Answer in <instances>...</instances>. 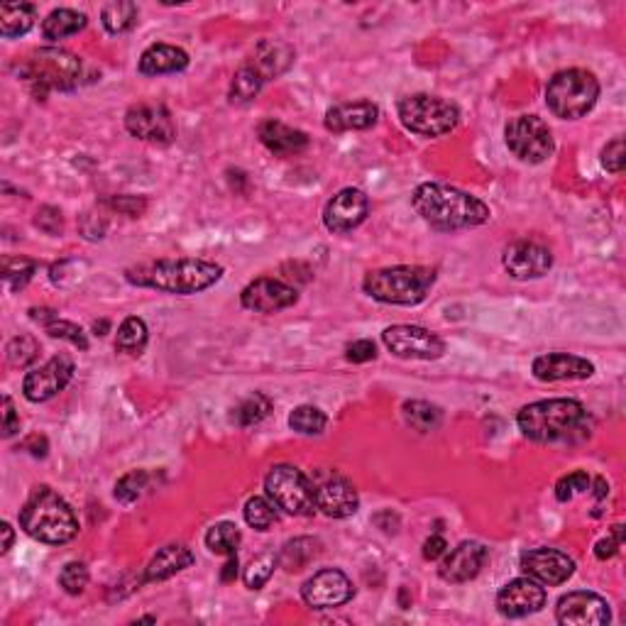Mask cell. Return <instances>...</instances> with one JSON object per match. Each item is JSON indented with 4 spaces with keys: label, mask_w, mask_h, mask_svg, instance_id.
<instances>
[{
    "label": "cell",
    "mask_w": 626,
    "mask_h": 626,
    "mask_svg": "<svg viewBox=\"0 0 626 626\" xmlns=\"http://www.w3.org/2000/svg\"><path fill=\"white\" fill-rule=\"evenodd\" d=\"M37 265L25 257H5L3 260V279L10 284V289H23L35 274Z\"/></svg>",
    "instance_id": "41"
},
{
    "label": "cell",
    "mask_w": 626,
    "mask_h": 626,
    "mask_svg": "<svg viewBox=\"0 0 626 626\" xmlns=\"http://www.w3.org/2000/svg\"><path fill=\"white\" fill-rule=\"evenodd\" d=\"M380 118V108L372 101L340 103V106L328 108L326 130L331 133H348V130H367Z\"/></svg>",
    "instance_id": "24"
},
{
    "label": "cell",
    "mask_w": 626,
    "mask_h": 626,
    "mask_svg": "<svg viewBox=\"0 0 626 626\" xmlns=\"http://www.w3.org/2000/svg\"><path fill=\"white\" fill-rule=\"evenodd\" d=\"M245 521L255 531H269L277 524V507L269 502V497H252L245 504Z\"/></svg>",
    "instance_id": "38"
},
{
    "label": "cell",
    "mask_w": 626,
    "mask_h": 626,
    "mask_svg": "<svg viewBox=\"0 0 626 626\" xmlns=\"http://www.w3.org/2000/svg\"><path fill=\"white\" fill-rule=\"evenodd\" d=\"M626 164L624 155V137H614L612 142H607V147L602 150V167L609 174H622Z\"/></svg>",
    "instance_id": "46"
},
{
    "label": "cell",
    "mask_w": 626,
    "mask_h": 626,
    "mask_svg": "<svg viewBox=\"0 0 626 626\" xmlns=\"http://www.w3.org/2000/svg\"><path fill=\"white\" fill-rule=\"evenodd\" d=\"M186 67H189V54L181 47L164 45V42L150 45L140 57V74L145 76L177 74V71H184Z\"/></svg>",
    "instance_id": "27"
},
{
    "label": "cell",
    "mask_w": 626,
    "mask_h": 626,
    "mask_svg": "<svg viewBox=\"0 0 626 626\" xmlns=\"http://www.w3.org/2000/svg\"><path fill=\"white\" fill-rule=\"evenodd\" d=\"M18 431H20V416H18V411H15L13 399L5 394L3 397V436L13 438Z\"/></svg>",
    "instance_id": "50"
},
{
    "label": "cell",
    "mask_w": 626,
    "mask_h": 626,
    "mask_svg": "<svg viewBox=\"0 0 626 626\" xmlns=\"http://www.w3.org/2000/svg\"><path fill=\"white\" fill-rule=\"evenodd\" d=\"M86 25H89V18H86L84 13L71 10V8H59V10H52V13L42 20V35L52 42L67 40V37L84 30Z\"/></svg>",
    "instance_id": "30"
},
{
    "label": "cell",
    "mask_w": 626,
    "mask_h": 626,
    "mask_svg": "<svg viewBox=\"0 0 626 626\" xmlns=\"http://www.w3.org/2000/svg\"><path fill=\"white\" fill-rule=\"evenodd\" d=\"M269 411H272V399L262 392H252L250 397H245L233 409V421L240 428H250L262 424L269 416Z\"/></svg>",
    "instance_id": "35"
},
{
    "label": "cell",
    "mask_w": 626,
    "mask_h": 626,
    "mask_svg": "<svg viewBox=\"0 0 626 626\" xmlns=\"http://www.w3.org/2000/svg\"><path fill=\"white\" fill-rule=\"evenodd\" d=\"M269 502L291 516H311L316 512V490L309 477L294 465H274L265 477Z\"/></svg>",
    "instance_id": "9"
},
{
    "label": "cell",
    "mask_w": 626,
    "mask_h": 626,
    "mask_svg": "<svg viewBox=\"0 0 626 626\" xmlns=\"http://www.w3.org/2000/svg\"><path fill=\"white\" fill-rule=\"evenodd\" d=\"M399 120L409 133L421 137H443L453 133L460 123V111L446 98L414 93L399 101Z\"/></svg>",
    "instance_id": "8"
},
{
    "label": "cell",
    "mask_w": 626,
    "mask_h": 626,
    "mask_svg": "<svg viewBox=\"0 0 626 626\" xmlns=\"http://www.w3.org/2000/svg\"><path fill=\"white\" fill-rule=\"evenodd\" d=\"M546 604V590L531 578H516L499 590L497 609L509 619H524L541 612Z\"/></svg>",
    "instance_id": "20"
},
{
    "label": "cell",
    "mask_w": 626,
    "mask_h": 626,
    "mask_svg": "<svg viewBox=\"0 0 626 626\" xmlns=\"http://www.w3.org/2000/svg\"><path fill=\"white\" fill-rule=\"evenodd\" d=\"M592 487V480L587 472H570V475L560 477L558 485H556V497L558 502H570L573 497H578V494L587 492Z\"/></svg>",
    "instance_id": "45"
},
{
    "label": "cell",
    "mask_w": 626,
    "mask_h": 626,
    "mask_svg": "<svg viewBox=\"0 0 626 626\" xmlns=\"http://www.w3.org/2000/svg\"><path fill=\"white\" fill-rule=\"evenodd\" d=\"M59 585L67 595H81L89 587V568L79 560H71L59 573Z\"/></svg>",
    "instance_id": "43"
},
{
    "label": "cell",
    "mask_w": 626,
    "mask_h": 626,
    "mask_svg": "<svg viewBox=\"0 0 626 626\" xmlns=\"http://www.w3.org/2000/svg\"><path fill=\"white\" fill-rule=\"evenodd\" d=\"M125 128L128 133L150 145H169L177 137L172 113L159 103H140L125 113Z\"/></svg>",
    "instance_id": "12"
},
{
    "label": "cell",
    "mask_w": 626,
    "mask_h": 626,
    "mask_svg": "<svg viewBox=\"0 0 626 626\" xmlns=\"http://www.w3.org/2000/svg\"><path fill=\"white\" fill-rule=\"evenodd\" d=\"M531 372L538 382H570L590 380L595 375V365L590 360L570 353H548L534 360Z\"/></svg>",
    "instance_id": "22"
},
{
    "label": "cell",
    "mask_w": 626,
    "mask_h": 626,
    "mask_svg": "<svg viewBox=\"0 0 626 626\" xmlns=\"http://www.w3.org/2000/svg\"><path fill=\"white\" fill-rule=\"evenodd\" d=\"M446 553H448V543H446V538H443L441 534L431 536L424 543V558L426 560H438V558L446 556Z\"/></svg>",
    "instance_id": "52"
},
{
    "label": "cell",
    "mask_w": 626,
    "mask_h": 626,
    "mask_svg": "<svg viewBox=\"0 0 626 626\" xmlns=\"http://www.w3.org/2000/svg\"><path fill=\"white\" fill-rule=\"evenodd\" d=\"M74 377V360L69 355H54L52 360L45 362L37 370L27 372L23 382V394L27 402L42 404L57 397L59 392L67 389V384Z\"/></svg>",
    "instance_id": "13"
},
{
    "label": "cell",
    "mask_w": 626,
    "mask_h": 626,
    "mask_svg": "<svg viewBox=\"0 0 626 626\" xmlns=\"http://www.w3.org/2000/svg\"><path fill=\"white\" fill-rule=\"evenodd\" d=\"M265 76L255 69V64L245 62L243 67L235 71L233 84H230V101L238 103V106H245V103L255 101L257 93L265 86Z\"/></svg>",
    "instance_id": "33"
},
{
    "label": "cell",
    "mask_w": 626,
    "mask_h": 626,
    "mask_svg": "<svg viewBox=\"0 0 626 626\" xmlns=\"http://www.w3.org/2000/svg\"><path fill=\"white\" fill-rule=\"evenodd\" d=\"M274 568H277V558L269 556V553H265V556H257L250 565H247V570L243 575L245 585L250 587V590H262V587L269 582V578L274 575Z\"/></svg>",
    "instance_id": "42"
},
{
    "label": "cell",
    "mask_w": 626,
    "mask_h": 626,
    "mask_svg": "<svg viewBox=\"0 0 626 626\" xmlns=\"http://www.w3.org/2000/svg\"><path fill=\"white\" fill-rule=\"evenodd\" d=\"M358 507V490L345 477H331L316 490V509L331 519H348L358 512Z\"/></svg>",
    "instance_id": "23"
},
{
    "label": "cell",
    "mask_w": 626,
    "mask_h": 626,
    "mask_svg": "<svg viewBox=\"0 0 626 626\" xmlns=\"http://www.w3.org/2000/svg\"><path fill=\"white\" fill-rule=\"evenodd\" d=\"M108 203H111L115 211L128 213V216H140L147 208V203L142 199H135V196H118V199H111Z\"/></svg>",
    "instance_id": "51"
},
{
    "label": "cell",
    "mask_w": 626,
    "mask_h": 626,
    "mask_svg": "<svg viewBox=\"0 0 626 626\" xmlns=\"http://www.w3.org/2000/svg\"><path fill=\"white\" fill-rule=\"evenodd\" d=\"M504 140L521 162L541 164L556 152V142L548 123L538 115H516L504 128Z\"/></svg>",
    "instance_id": "10"
},
{
    "label": "cell",
    "mask_w": 626,
    "mask_h": 626,
    "mask_svg": "<svg viewBox=\"0 0 626 626\" xmlns=\"http://www.w3.org/2000/svg\"><path fill=\"white\" fill-rule=\"evenodd\" d=\"M37 8L32 3H5L0 5V35L5 40L23 37L35 27Z\"/></svg>",
    "instance_id": "29"
},
{
    "label": "cell",
    "mask_w": 626,
    "mask_h": 626,
    "mask_svg": "<svg viewBox=\"0 0 626 626\" xmlns=\"http://www.w3.org/2000/svg\"><path fill=\"white\" fill-rule=\"evenodd\" d=\"M257 135H260V142L274 157L299 155V152L309 147V135L296 128H289V125L279 123V120H265L257 128Z\"/></svg>",
    "instance_id": "25"
},
{
    "label": "cell",
    "mask_w": 626,
    "mask_h": 626,
    "mask_svg": "<svg viewBox=\"0 0 626 626\" xmlns=\"http://www.w3.org/2000/svg\"><path fill=\"white\" fill-rule=\"evenodd\" d=\"M600 81L587 69H563L548 79L546 106L556 118L578 120L595 108Z\"/></svg>",
    "instance_id": "7"
},
{
    "label": "cell",
    "mask_w": 626,
    "mask_h": 626,
    "mask_svg": "<svg viewBox=\"0 0 626 626\" xmlns=\"http://www.w3.org/2000/svg\"><path fill=\"white\" fill-rule=\"evenodd\" d=\"M137 10L135 3L130 0H113V3L103 5L101 10V23L106 27L108 35H123V32H130L137 25Z\"/></svg>",
    "instance_id": "32"
},
{
    "label": "cell",
    "mask_w": 626,
    "mask_h": 626,
    "mask_svg": "<svg viewBox=\"0 0 626 626\" xmlns=\"http://www.w3.org/2000/svg\"><path fill=\"white\" fill-rule=\"evenodd\" d=\"M194 553L191 548H186L184 543H169L162 551L155 553V558L147 563L145 568V578L142 582H164L174 575L181 573V570L191 568L194 565Z\"/></svg>",
    "instance_id": "26"
},
{
    "label": "cell",
    "mask_w": 626,
    "mask_h": 626,
    "mask_svg": "<svg viewBox=\"0 0 626 626\" xmlns=\"http://www.w3.org/2000/svg\"><path fill=\"white\" fill-rule=\"evenodd\" d=\"M326 424H328V416L323 414L318 406H311V404L296 406L289 416V426L294 428L296 433H301V436H318V433H323Z\"/></svg>",
    "instance_id": "37"
},
{
    "label": "cell",
    "mask_w": 626,
    "mask_h": 626,
    "mask_svg": "<svg viewBox=\"0 0 626 626\" xmlns=\"http://www.w3.org/2000/svg\"><path fill=\"white\" fill-rule=\"evenodd\" d=\"M521 433L534 443H578L592 431V416L575 399H543L519 411Z\"/></svg>",
    "instance_id": "2"
},
{
    "label": "cell",
    "mask_w": 626,
    "mask_h": 626,
    "mask_svg": "<svg viewBox=\"0 0 626 626\" xmlns=\"http://www.w3.org/2000/svg\"><path fill=\"white\" fill-rule=\"evenodd\" d=\"M45 331L49 333L52 338H59V340H67V343L74 345V348L79 350H89V338H86V333L81 331L76 323L71 321H64V318H52V321L47 323Z\"/></svg>",
    "instance_id": "44"
},
{
    "label": "cell",
    "mask_w": 626,
    "mask_h": 626,
    "mask_svg": "<svg viewBox=\"0 0 626 626\" xmlns=\"http://www.w3.org/2000/svg\"><path fill=\"white\" fill-rule=\"evenodd\" d=\"M502 265L519 282L541 279L543 274L551 272L553 252L546 245L536 243V240H516L504 250Z\"/></svg>",
    "instance_id": "17"
},
{
    "label": "cell",
    "mask_w": 626,
    "mask_h": 626,
    "mask_svg": "<svg viewBox=\"0 0 626 626\" xmlns=\"http://www.w3.org/2000/svg\"><path fill=\"white\" fill-rule=\"evenodd\" d=\"M223 267L216 262L196 260V257H179V260H157L145 262V265L130 267L125 272V279L135 287L155 289L162 294L191 296L199 291L211 289L213 284L221 282Z\"/></svg>",
    "instance_id": "3"
},
{
    "label": "cell",
    "mask_w": 626,
    "mask_h": 626,
    "mask_svg": "<svg viewBox=\"0 0 626 626\" xmlns=\"http://www.w3.org/2000/svg\"><path fill=\"white\" fill-rule=\"evenodd\" d=\"M519 568L524 570L526 578L536 580L538 585L558 587L573 578L575 560L556 548H531L521 553Z\"/></svg>",
    "instance_id": "14"
},
{
    "label": "cell",
    "mask_w": 626,
    "mask_h": 626,
    "mask_svg": "<svg viewBox=\"0 0 626 626\" xmlns=\"http://www.w3.org/2000/svg\"><path fill=\"white\" fill-rule=\"evenodd\" d=\"M556 619L563 626H602L609 624L612 612L604 597L595 595V592H568L560 597L556 607Z\"/></svg>",
    "instance_id": "18"
},
{
    "label": "cell",
    "mask_w": 626,
    "mask_h": 626,
    "mask_svg": "<svg viewBox=\"0 0 626 626\" xmlns=\"http://www.w3.org/2000/svg\"><path fill=\"white\" fill-rule=\"evenodd\" d=\"M299 301V291L289 287L282 279L260 277L250 282L240 294V304L247 311L255 313H279Z\"/></svg>",
    "instance_id": "19"
},
{
    "label": "cell",
    "mask_w": 626,
    "mask_h": 626,
    "mask_svg": "<svg viewBox=\"0 0 626 626\" xmlns=\"http://www.w3.org/2000/svg\"><path fill=\"white\" fill-rule=\"evenodd\" d=\"M35 225L40 230H45L47 235H59V233H62V228H64L62 213H59L57 208H52V206L40 208V211H37Z\"/></svg>",
    "instance_id": "48"
},
{
    "label": "cell",
    "mask_w": 626,
    "mask_h": 626,
    "mask_svg": "<svg viewBox=\"0 0 626 626\" xmlns=\"http://www.w3.org/2000/svg\"><path fill=\"white\" fill-rule=\"evenodd\" d=\"M18 76L37 98H47L52 91H74L84 79V62L67 49L42 47L18 67Z\"/></svg>",
    "instance_id": "5"
},
{
    "label": "cell",
    "mask_w": 626,
    "mask_h": 626,
    "mask_svg": "<svg viewBox=\"0 0 626 626\" xmlns=\"http://www.w3.org/2000/svg\"><path fill=\"white\" fill-rule=\"evenodd\" d=\"M384 348L402 360H438L446 353V343L433 331L421 326H389L382 333Z\"/></svg>",
    "instance_id": "11"
},
{
    "label": "cell",
    "mask_w": 626,
    "mask_h": 626,
    "mask_svg": "<svg viewBox=\"0 0 626 626\" xmlns=\"http://www.w3.org/2000/svg\"><path fill=\"white\" fill-rule=\"evenodd\" d=\"M0 531H3V538H5V541H3V553H8L10 548H13V538H15L13 536V526H10L8 521H5V524L0 526Z\"/></svg>",
    "instance_id": "54"
},
{
    "label": "cell",
    "mask_w": 626,
    "mask_h": 626,
    "mask_svg": "<svg viewBox=\"0 0 626 626\" xmlns=\"http://www.w3.org/2000/svg\"><path fill=\"white\" fill-rule=\"evenodd\" d=\"M607 494H609L607 480H604V477H597V480H595V497H597V502L607 499Z\"/></svg>",
    "instance_id": "55"
},
{
    "label": "cell",
    "mask_w": 626,
    "mask_h": 626,
    "mask_svg": "<svg viewBox=\"0 0 626 626\" xmlns=\"http://www.w3.org/2000/svg\"><path fill=\"white\" fill-rule=\"evenodd\" d=\"M355 587L343 570L326 568L318 570L313 578H309L301 587V600L309 604L311 609H333L343 607L345 602L353 600Z\"/></svg>",
    "instance_id": "15"
},
{
    "label": "cell",
    "mask_w": 626,
    "mask_h": 626,
    "mask_svg": "<svg viewBox=\"0 0 626 626\" xmlns=\"http://www.w3.org/2000/svg\"><path fill=\"white\" fill-rule=\"evenodd\" d=\"M402 414L406 426H411L419 433H431L441 426L443 421V411L438 409L436 404L431 402H421V399H414V402H406L402 406Z\"/></svg>",
    "instance_id": "34"
},
{
    "label": "cell",
    "mask_w": 626,
    "mask_h": 626,
    "mask_svg": "<svg viewBox=\"0 0 626 626\" xmlns=\"http://www.w3.org/2000/svg\"><path fill=\"white\" fill-rule=\"evenodd\" d=\"M20 526L27 536L47 543V546H62L79 534L74 509L52 487H37L27 497L23 512H20Z\"/></svg>",
    "instance_id": "4"
},
{
    "label": "cell",
    "mask_w": 626,
    "mask_h": 626,
    "mask_svg": "<svg viewBox=\"0 0 626 626\" xmlns=\"http://www.w3.org/2000/svg\"><path fill=\"white\" fill-rule=\"evenodd\" d=\"M235 578H238V556H228V563H225L221 570V580L233 582Z\"/></svg>",
    "instance_id": "53"
},
{
    "label": "cell",
    "mask_w": 626,
    "mask_h": 626,
    "mask_svg": "<svg viewBox=\"0 0 626 626\" xmlns=\"http://www.w3.org/2000/svg\"><path fill=\"white\" fill-rule=\"evenodd\" d=\"M622 541H624V526L617 524L612 529V534H609L607 538H602V541H597L595 556L600 558V560L614 558V556H617L619 548H622Z\"/></svg>",
    "instance_id": "47"
},
{
    "label": "cell",
    "mask_w": 626,
    "mask_h": 626,
    "mask_svg": "<svg viewBox=\"0 0 626 626\" xmlns=\"http://www.w3.org/2000/svg\"><path fill=\"white\" fill-rule=\"evenodd\" d=\"M37 355H40V345H37V340L32 336L13 338L8 343V348H5V358H8L13 367L32 365L37 360Z\"/></svg>",
    "instance_id": "40"
},
{
    "label": "cell",
    "mask_w": 626,
    "mask_h": 626,
    "mask_svg": "<svg viewBox=\"0 0 626 626\" xmlns=\"http://www.w3.org/2000/svg\"><path fill=\"white\" fill-rule=\"evenodd\" d=\"M240 541H243V534H240L238 526L230 524V521H221V524L211 526L206 534L208 551L216 553V556H235Z\"/></svg>",
    "instance_id": "36"
},
{
    "label": "cell",
    "mask_w": 626,
    "mask_h": 626,
    "mask_svg": "<svg viewBox=\"0 0 626 626\" xmlns=\"http://www.w3.org/2000/svg\"><path fill=\"white\" fill-rule=\"evenodd\" d=\"M348 360L350 362H370L377 358V345L372 340H355L353 345H348Z\"/></svg>",
    "instance_id": "49"
},
{
    "label": "cell",
    "mask_w": 626,
    "mask_h": 626,
    "mask_svg": "<svg viewBox=\"0 0 626 626\" xmlns=\"http://www.w3.org/2000/svg\"><path fill=\"white\" fill-rule=\"evenodd\" d=\"M250 64H255V69L269 81L274 76H282L294 64V49L279 40H262L255 47V57L250 59Z\"/></svg>",
    "instance_id": "28"
},
{
    "label": "cell",
    "mask_w": 626,
    "mask_h": 626,
    "mask_svg": "<svg viewBox=\"0 0 626 626\" xmlns=\"http://www.w3.org/2000/svg\"><path fill=\"white\" fill-rule=\"evenodd\" d=\"M367 213H370V199H367L365 191L348 186V189L338 191V194L326 203V208H323V225H326L331 233L343 235L365 223Z\"/></svg>",
    "instance_id": "16"
},
{
    "label": "cell",
    "mask_w": 626,
    "mask_h": 626,
    "mask_svg": "<svg viewBox=\"0 0 626 626\" xmlns=\"http://www.w3.org/2000/svg\"><path fill=\"white\" fill-rule=\"evenodd\" d=\"M147 340H150L147 323L142 321L140 316H128L118 328V336H115V350L123 355H130V358H140L147 348Z\"/></svg>",
    "instance_id": "31"
},
{
    "label": "cell",
    "mask_w": 626,
    "mask_h": 626,
    "mask_svg": "<svg viewBox=\"0 0 626 626\" xmlns=\"http://www.w3.org/2000/svg\"><path fill=\"white\" fill-rule=\"evenodd\" d=\"M147 482H150V475L145 470H133L128 475H123L115 485V499L123 504H133L142 497V492L147 490Z\"/></svg>",
    "instance_id": "39"
},
{
    "label": "cell",
    "mask_w": 626,
    "mask_h": 626,
    "mask_svg": "<svg viewBox=\"0 0 626 626\" xmlns=\"http://www.w3.org/2000/svg\"><path fill=\"white\" fill-rule=\"evenodd\" d=\"M436 284V269L421 265H397L375 269L362 279V291L380 304L416 306L426 301Z\"/></svg>",
    "instance_id": "6"
},
{
    "label": "cell",
    "mask_w": 626,
    "mask_h": 626,
    "mask_svg": "<svg viewBox=\"0 0 626 626\" xmlns=\"http://www.w3.org/2000/svg\"><path fill=\"white\" fill-rule=\"evenodd\" d=\"M411 203H414V211L419 213L421 221L441 233L477 228V225H485L492 216L485 201L448 184L416 186Z\"/></svg>",
    "instance_id": "1"
},
{
    "label": "cell",
    "mask_w": 626,
    "mask_h": 626,
    "mask_svg": "<svg viewBox=\"0 0 626 626\" xmlns=\"http://www.w3.org/2000/svg\"><path fill=\"white\" fill-rule=\"evenodd\" d=\"M487 558H490V551L480 541H463L443 556L438 575L450 585H463V582L475 580L482 573Z\"/></svg>",
    "instance_id": "21"
}]
</instances>
